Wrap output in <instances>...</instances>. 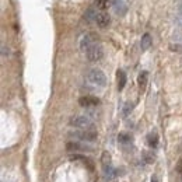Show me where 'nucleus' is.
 Segmentation results:
<instances>
[{
  "instance_id": "obj_1",
  "label": "nucleus",
  "mask_w": 182,
  "mask_h": 182,
  "mask_svg": "<svg viewBox=\"0 0 182 182\" xmlns=\"http://www.w3.org/2000/svg\"><path fill=\"white\" fill-rule=\"evenodd\" d=\"M87 80L90 81L91 84L98 87H104L106 84V77L100 69H91L87 74Z\"/></svg>"
},
{
  "instance_id": "obj_2",
  "label": "nucleus",
  "mask_w": 182,
  "mask_h": 182,
  "mask_svg": "<svg viewBox=\"0 0 182 182\" xmlns=\"http://www.w3.org/2000/svg\"><path fill=\"white\" fill-rule=\"evenodd\" d=\"M70 136L76 137V139H80V140H83V142H94L98 134L92 128H88V129H81V130L72 132Z\"/></svg>"
},
{
  "instance_id": "obj_3",
  "label": "nucleus",
  "mask_w": 182,
  "mask_h": 182,
  "mask_svg": "<svg viewBox=\"0 0 182 182\" xmlns=\"http://www.w3.org/2000/svg\"><path fill=\"white\" fill-rule=\"evenodd\" d=\"M70 125L74 126V128H80V129H88V128H92V122L88 116L86 115H76L70 119Z\"/></svg>"
},
{
  "instance_id": "obj_4",
  "label": "nucleus",
  "mask_w": 182,
  "mask_h": 182,
  "mask_svg": "<svg viewBox=\"0 0 182 182\" xmlns=\"http://www.w3.org/2000/svg\"><path fill=\"white\" fill-rule=\"evenodd\" d=\"M86 55H87V59L90 62H98L102 59L104 56V50H102V46L100 44H94L91 48L86 50Z\"/></svg>"
},
{
  "instance_id": "obj_5",
  "label": "nucleus",
  "mask_w": 182,
  "mask_h": 182,
  "mask_svg": "<svg viewBox=\"0 0 182 182\" xmlns=\"http://www.w3.org/2000/svg\"><path fill=\"white\" fill-rule=\"evenodd\" d=\"M94 44H97L94 34H86V35L81 38V41H80V48H81V50L86 52V50L88 49V48H91Z\"/></svg>"
},
{
  "instance_id": "obj_6",
  "label": "nucleus",
  "mask_w": 182,
  "mask_h": 182,
  "mask_svg": "<svg viewBox=\"0 0 182 182\" xmlns=\"http://www.w3.org/2000/svg\"><path fill=\"white\" fill-rule=\"evenodd\" d=\"M78 104L84 108H90V106H97L100 104V100L95 97H91V95H86V97H81L78 100Z\"/></svg>"
},
{
  "instance_id": "obj_7",
  "label": "nucleus",
  "mask_w": 182,
  "mask_h": 182,
  "mask_svg": "<svg viewBox=\"0 0 182 182\" xmlns=\"http://www.w3.org/2000/svg\"><path fill=\"white\" fill-rule=\"evenodd\" d=\"M66 150L72 151V153H77V151L91 150V148L87 147V146H84V144H81V143H78V142H67L66 143Z\"/></svg>"
},
{
  "instance_id": "obj_8",
  "label": "nucleus",
  "mask_w": 182,
  "mask_h": 182,
  "mask_svg": "<svg viewBox=\"0 0 182 182\" xmlns=\"http://www.w3.org/2000/svg\"><path fill=\"white\" fill-rule=\"evenodd\" d=\"M114 6H115V11L118 14H125L128 10V6H126V0H114Z\"/></svg>"
},
{
  "instance_id": "obj_9",
  "label": "nucleus",
  "mask_w": 182,
  "mask_h": 182,
  "mask_svg": "<svg viewBox=\"0 0 182 182\" xmlns=\"http://www.w3.org/2000/svg\"><path fill=\"white\" fill-rule=\"evenodd\" d=\"M70 160H72V161H83L84 164H86L87 167L90 168V170H92V168H94V165H92L91 160L87 158V157H84V156H80V154H74V156H70Z\"/></svg>"
},
{
  "instance_id": "obj_10",
  "label": "nucleus",
  "mask_w": 182,
  "mask_h": 182,
  "mask_svg": "<svg viewBox=\"0 0 182 182\" xmlns=\"http://www.w3.org/2000/svg\"><path fill=\"white\" fill-rule=\"evenodd\" d=\"M95 21H97V24L100 25V27H106V25L109 24V21H111V18H109V16L106 13H101V14H98L97 16V20H95Z\"/></svg>"
},
{
  "instance_id": "obj_11",
  "label": "nucleus",
  "mask_w": 182,
  "mask_h": 182,
  "mask_svg": "<svg viewBox=\"0 0 182 182\" xmlns=\"http://www.w3.org/2000/svg\"><path fill=\"white\" fill-rule=\"evenodd\" d=\"M116 80H118V88L122 90L126 84V74L123 70H118L116 73Z\"/></svg>"
},
{
  "instance_id": "obj_12",
  "label": "nucleus",
  "mask_w": 182,
  "mask_h": 182,
  "mask_svg": "<svg viewBox=\"0 0 182 182\" xmlns=\"http://www.w3.org/2000/svg\"><path fill=\"white\" fill-rule=\"evenodd\" d=\"M140 46H142L143 50L148 49V48L151 46V36H150V34H144V35L142 36V41H140Z\"/></svg>"
},
{
  "instance_id": "obj_13",
  "label": "nucleus",
  "mask_w": 182,
  "mask_h": 182,
  "mask_svg": "<svg viewBox=\"0 0 182 182\" xmlns=\"http://www.w3.org/2000/svg\"><path fill=\"white\" fill-rule=\"evenodd\" d=\"M147 143H148V146L150 147H157L158 146V134L156 133V132H153V133H150L147 136Z\"/></svg>"
},
{
  "instance_id": "obj_14",
  "label": "nucleus",
  "mask_w": 182,
  "mask_h": 182,
  "mask_svg": "<svg viewBox=\"0 0 182 182\" xmlns=\"http://www.w3.org/2000/svg\"><path fill=\"white\" fill-rule=\"evenodd\" d=\"M101 162H102V170H108V168H111V157H109L108 153H104L102 154V158H101Z\"/></svg>"
},
{
  "instance_id": "obj_15",
  "label": "nucleus",
  "mask_w": 182,
  "mask_h": 182,
  "mask_svg": "<svg viewBox=\"0 0 182 182\" xmlns=\"http://www.w3.org/2000/svg\"><path fill=\"white\" fill-rule=\"evenodd\" d=\"M118 140H119V143H122V144H126V143H130L132 137H130V134H128V133H119Z\"/></svg>"
},
{
  "instance_id": "obj_16",
  "label": "nucleus",
  "mask_w": 182,
  "mask_h": 182,
  "mask_svg": "<svg viewBox=\"0 0 182 182\" xmlns=\"http://www.w3.org/2000/svg\"><path fill=\"white\" fill-rule=\"evenodd\" d=\"M137 81H139V86L140 87H144L146 83H147V72H142V73H140Z\"/></svg>"
},
{
  "instance_id": "obj_17",
  "label": "nucleus",
  "mask_w": 182,
  "mask_h": 182,
  "mask_svg": "<svg viewBox=\"0 0 182 182\" xmlns=\"http://www.w3.org/2000/svg\"><path fill=\"white\" fill-rule=\"evenodd\" d=\"M97 16L98 14L94 13V10L92 8H88V10L86 11V14H84V18H87V21H91V20H97Z\"/></svg>"
},
{
  "instance_id": "obj_18",
  "label": "nucleus",
  "mask_w": 182,
  "mask_h": 182,
  "mask_svg": "<svg viewBox=\"0 0 182 182\" xmlns=\"http://www.w3.org/2000/svg\"><path fill=\"white\" fill-rule=\"evenodd\" d=\"M143 160H144L146 164H151V162L154 161V156L150 153V151H146V153L143 154Z\"/></svg>"
},
{
  "instance_id": "obj_19",
  "label": "nucleus",
  "mask_w": 182,
  "mask_h": 182,
  "mask_svg": "<svg viewBox=\"0 0 182 182\" xmlns=\"http://www.w3.org/2000/svg\"><path fill=\"white\" fill-rule=\"evenodd\" d=\"M97 6L104 10V8L108 7V0H97Z\"/></svg>"
},
{
  "instance_id": "obj_20",
  "label": "nucleus",
  "mask_w": 182,
  "mask_h": 182,
  "mask_svg": "<svg viewBox=\"0 0 182 182\" xmlns=\"http://www.w3.org/2000/svg\"><path fill=\"white\" fill-rule=\"evenodd\" d=\"M132 111V104H126V105H125V109H123V115H125V116H128V115H129V112H130Z\"/></svg>"
},
{
  "instance_id": "obj_21",
  "label": "nucleus",
  "mask_w": 182,
  "mask_h": 182,
  "mask_svg": "<svg viewBox=\"0 0 182 182\" xmlns=\"http://www.w3.org/2000/svg\"><path fill=\"white\" fill-rule=\"evenodd\" d=\"M176 172L181 174V175H182V160L178 162V164H176Z\"/></svg>"
},
{
  "instance_id": "obj_22",
  "label": "nucleus",
  "mask_w": 182,
  "mask_h": 182,
  "mask_svg": "<svg viewBox=\"0 0 182 182\" xmlns=\"http://www.w3.org/2000/svg\"><path fill=\"white\" fill-rule=\"evenodd\" d=\"M151 182H158V179H157L156 176H153V178H151Z\"/></svg>"
},
{
  "instance_id": "obj_23",
  "label": "nucleus",
  "mask_w": 182,
  "mask_h": 182,
  "mask_svg": "<svg viewBox=\"0 0 182 182\" xmlns=\"http://www.w3.org/2000/svg\"><path fill=\"white\" fill-rule=\"evenodd\" d=\"M179 10H181V13H182V3H181V6H179Z\"/></svg>"
}]
</instances>
